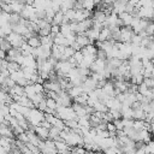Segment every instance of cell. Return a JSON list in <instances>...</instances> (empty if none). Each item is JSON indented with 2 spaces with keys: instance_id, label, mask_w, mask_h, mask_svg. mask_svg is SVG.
<instances>
[{
  "instance_id": "obj_1",
  "label": "cell",
  "mask_w": 154,
  "mask_h": 154,
  "mask_svg": "<svg viewBox=\"0 0 154 154\" xmlns=\"http://www.w3.org/2000/svg\"><path fill=\"white\" fill-rule=\"evenodd\" d=\"M28 119V122L31 124V125H40V123L42 120H45V112L40 111L37 107H34L30 109L29 114L25 117Z\"/></svg>"
},
{
  "instance_id": "obj_2",
  "label": "cell",
  "mask_w": 154,
  "mask_h": 154,
  "mask_svg": "<svg viewBox=\"0 0 154 154\" xmlns=\"http://www.w3.org/2000/svg\"><path fill=\"white\" fill-rule=\"evenodd\" d=\"M135 31L132 30V28L130 25H124L123 28H120V42H130L132 36H134Z\"/></svg>"
},
{
  "instance_id": "obj_3",
  "label": "cell",
  "mask_w": 154,
  "mask_h": 154,
  "mask_svg": "<svg viewBox=\"0 0 154 154\" xmlns=\"http://www.w3.org/2000/svg\"><path fill=\"white\" fill-rule=\"evenodd\" d=\"M93 18H87L84 20H81L77 23V30H76V34H79V32H85L87 30H89L90 28H93Z\"/></svg>"
},
{
  "instance_id": "obj_4",
  "label": "cell",
  "mask_w": 154,
  "mask_h": 154,
  "mask_svg": "<svg viewBox=\"0 0 154 154\" xmlns=\"http://www.w3.org/2000/svg\"><path fill=\"white\" fill-rule=\"evenodd\" d=\"M72 108H73V111H75V113H76L77 117H84V116H88L89 114L87 112L85 105H79L77 102H73L72 103Z\"/></svg>"
},
{
  "instance_id": "obj_5",
  "label": "cell",
  "mask_w": 154,
  "mask_h": 154,
  "mask_svg": "<svg viewBox=\"0 0 154 154\" xmlns=\"http://www.w3.org/2000/svg\"><path fill=\"white\" fill-rule=\"evenodd\" d=\"M34 130H35L36 135H37L41 140H47V138H48L49 129H47V128H45V126H42V125H36V126L34 128Z\"/></svg>"
},
{
  "instance_id": "obj_6",
  "label": "cell",
  "mask_w": 154,
  "mask_h": 154,
  "mask_svg": "<svg viewBox=\"0 0 154 154\" xmlns=\"http://www.w3.org/2000/svg\"><path fill=\"white\" fill-rule=\"evenodd\" d=\"M55 148H57L58 153H69L71 147L64 140H57L55 141Z\"/></svg>"
},
{
  "instance_id": "obj_7",
  "label": "cell",
  "mask_w": 154,
  "mask_h": 154,
  "mask_svg": "<svg viewBox=\"0 0 154 154\" xmlns=\"http://www.w3.org/2000/svg\"><path fill=\"white\" fill-rule=\"evenodd\" d=\"M91 18H93V20H95V22L105 23V22H106V18H107V14H106L102 10H95V11L93 12Z\"/></svg>"
},
{
  "instance_id": "obj_8",
  "label": "cell",
  "mask_w": 154,
  "mask_h": 154,
  "mask_svg": "<svg viewBox=\"0 0 154 154\" xmlns=\"http://www.w3.org/2000/svg\"><path fill=\"white\" fill-rule=\"evenodd\" d=\"M99 34H100V30L96 29V28H90L89 30L85 31V35L91 40L93 43H95V41H97V38H99Z\"/></svg>"
},
{
  "instance_id": "obj_9",
  "label": "cell",
  "mask_w": 154,
  "mask_h": 154,
  "mask_svg": "<svg viewBox=\"0 0 154 154\" xmlns=\"http://www.w3.org/2000/svg\"><path fill=\"white\" fill-rule=\"evenodd\" d=\"M26 42H28V45L31 46L32 48H37L38 46H41V38H40L38 34H35V35L30 36V37L26 40Z\"/></svg>"
},
{
  "instance_id": "obj_10",
  "label": "cell",
  "mask_w": 154,
  "mask_h": 154,
  "mask_svg": "<svg viewBox=\"0 0 154 154\" xmlns=\"http://www.w3.org/2000/svg\"><path fill=\"white\" fill-rule=\"evenodd\" d=\"M60 129H58L57 126H51V129H49V135H48V138H51V140H53V141H57V140H63L61 137H60Z\"/></svg>"
},
{
  "instance_id": "obj_11",
  "label": "cell",
  "mask_w": 154,
  "mask_h": 154,
  "mask_svg": "<svg viewBox=\"0 0 154 154\" xmlns=\"http://www.w3.org/2000/svg\"><path fill=\"white\" fill-rule=\"evenodd\" d=\"M118 17L124 22V25H131L132 19H134V16L131 13H129V12H125V11L122 12V13H119Z\"/></svg>"
},
{
  "instance_id": "obj_12",
  "label": "cell",
  "mask_w": 154,
  "mask_h": 154,
  "mask_svg": "<svg viewBox=\"0 0 154 154\" xmlns=\"http://www.w3.org/2000/svg\"><path fill=\"white\" fill-rule=\"evenodd\" d=\"M111 38V30L108 26H103L101 30H100V34H99V41H105V40H109Z\"/></svg>"
},
{
  "instance_id": "obj_13",
  "label": "cell",
  "mask_w": 154,
  "mask_h": 154,
  "mask_svg": "<svg viewBox=\"0 0 154 154\" xmlns=\"http://www.w3.org/2000/svg\"><path fill=\"white\" fill-rule=\"evenodd\" d=\"M141 36H154V20H150L148 22L144 31L142 34H140Z\"/></svg>"
},
{
  "instance_id": "obj_14",
  "label": "cell",
  "mask_w": 154,
  "mask_h": 154,
  "mask_svg": "<svg viewBox=\"0 0 154 154\" xmlns=\"http://www.w3.org/2000/svg\"><path fill=\"white\" fill-rule=\"evenodd\" d=\"M63 19H64V12L61 10L57 11L54 17L52 18V24H58V25H61L63 23Z\"/></svg>"
},
{
  "instance_id": "obj_15",
  "label": "cell",
  "mask_w": 154,
  "mask_h": 154,
  "mask_svg": "<svg viewBox=\"0 0 154 154\" xmlns=\"http://www.w3.org/2000/svg\"><path fill=\"white\" fill-rule=\"evenodd\" d=\"M75 52H76V51H75L71 46H65L64 52H63V57H61L60 60H67L70 57H72V55L75 54Z\"/></svg>"
},
{
  "instance_id": "obj_16",
  "label": "cell",
  "mask_w": 154,
  "mask_h": 154,
  "mask_svg": "<svg viewBox=\"0 0 154 154\" xmlns=\"http://www.w3.org/2000/svg\"><path fill=\"white\" fill-rule=\"evenodd\" d=\"M8 93H10L11 95H19V96L25 95V93H24V87H22V85H19V84H16L14 87H12Z\"/></svg>"
},
{
  "instance_id": "obj_17",
  "label": "cell",
  "mask_w": 154,
  "mask_h": 154,
  "mask_svg": "<svg viewBox=\"0 0 154 154\" xmlns=\"http://www.w3.org/2000/svg\"><path fill=\"white\" fill-rule=\"evenodd\" d=\"M82 91H83V89H82V85H73V87H71V88L67 90L69 95H70L72 99H73V97H76L77 95H79Z\"/></svg>"
},
{
  "instance_id": "obj_18",
  "label": "cell",
  "mask_w": 154,
  "mask_h": 154,
  "mask_svg": "<svg viewBox=\"0 0 154 154\" xmlns=\"http://www.w3.org/2000/svg\"><path fill=\"white\" fill-rule=\"evenodd\" d=\"M134 119H146V111L142 107L134 109Z\"/></svg>"
},
{
  "instance_id": "obj_19",
  "label": "cell",
  "mask_w": 154,
  "mask_h": 154,
  "mask_svg": "<svg viewBox=\"0 0 154 154\" xmlns=\"http://www.w3.org/2000/svg\"><path fill=\"white\" fill-rule=\"evenodd\" d=\"M19 49H20V53H22L23 55H30V54L32 53V47L29 46L28 42H24V43L20 46Z\"/></svg>"
},
{
  "instance_id": "obj_20",
  "label": "cell",
  "mask_w": 154,
  "mask_h": 154,
  "mask_svg": "<svg viewBox=\"0 0 154 154\" xmlns=\"http://www.w3.org/2000/svg\"><path fill=\"white\" fill-rule=\"evenodd\" d=\"M60 32H61L64 36H67V35L72 34L73 31L71 30L70 23H67V24H61V25H60Z\"/></svg>"
},
{
  "instance_id": "obj_21",
  "label": "cell",
  "mask_w": 154,
  "mask_h": 154,
  "mask_svg": "<svg viewBox=\"0 0 154 154\" xmlns=\"http://www.w3.org/2000/svg\"><path fill=\"white\" fill-rule=\"evenodd\" d=\"M143 79H144V77H143V75L140 72V73H136V75L131 76L130 82H131V83H135V84H141V83L143 82Z\"/></svg>"
},
{
  "instance_id": "obj_22",
  "label": "cell",
  "mask_w": 154,
  "mask_h": 154,
  "mask_svg": "<svg viewBox=\"0 0 154 154\" xmlns=\"http://www.w3.org/2000/svg\"><path fill=\"white\" fill-rule=\"evenodd\" d=\"M46 102H47V107H49V108H52V109H57V108H58V102H57V100H55L54 97L47 96V97H46Z\"/></svg>"
},
{
  "instance_id": "obj_23",
  "label": "cell",
  "mask_w": 154,
  "mask_h": 154,
  "mask_svg": "<svg viewBox=\"0 0 154 154\" xmlns=\"http://www.w3.org/2000/svg\"><path fill=\"white\" fill-rule=\"evenodd\" d=\"M24 93H25V95L29 96V97H31L34 94H36L35 88H34V84H28V85H25V87H24Z\"/></svg>"
},
{
  "instance_id": "obj_24",
  "label": "cell",
  "mask_w": 154,
  "mask_h": 154,
  "mask_svg": "<svg viewBox=\"0 0 154 154\" xmlns=\"http://www.w3.org/2000/svg\"><path fill=\"white\" fill-rule=\"evenodd\" d=\"M0 48L7 52V51H10V49L12 48V45H11V42H10L6 37H4V40H2V42H1V45H0Z\"/></svg>"
},
{
  "instance_id": "obj_25",
  "label": "cell",
  "mask_w": 154,
  "mask_h": 154,
  "mask_svg": "<svg viewBox=\"0 0 154 154\" xmlns=\"http://www.w3.org/2000/svg\"><path fill=\"white\" fill-rule=\"evenodd\" d=\"M37 34H38L40 37H42V36H48V35L51 34V25H49V26H46V28H41Z\"/></svg>"
},
{
  "instance_id": "obj_26",
  "label": "cell",
  "mask_w": 154,
  "mask_h": 154,
  "mask_svg": "<svg viewBox=\"0 0 154 154\" xmlns=\"http://www.w3.org/2000/svg\"><path fill=\"white\" fill-rule=\"evenodd\" d=\"M16 138H17V140H19V141H22V142H24V143L29 142V136H28L26 131H24V132H22V134L16 135Z\"/></svg>"
},
{
  "instance_id": "obj_27",
  "label": "cell",
  "mask_w": 154,
  "mask_h": 154,
  "mask_svg": "<svg viewBox=\"0 0 154 154\" xmlns=\"http://www.w3.org/2000/svg\"><path fill=\"white\" fill-rule=\"evenodd\" d=\"M96 58H99V59H103V60H107V59H108L106 51H103V49H101V48H97V52H96Z\"/></svg>"
},
{
  "instance_id": "obj_28",
  "label": "cell",
  "mask_w": 154,
  "mask_h": 154,
  "mask_svg": "<svg viewBox=\"0 0 154 154\" xmlns=\"http://www.w3.org/2000/svg\"><path fill=\"white\" fill-rule=\"evenodd\" d=\"M148 90H149V87L144 82H142L141 84H138V93H141L142 95H146Z\"/></svg>"
},
{
  "instance_id": "obj_29",
  "label": "cell",
  "mask_w": 154,
  "mask_h": 154,
  "mask_svg": "<svg viewBox=\"0 0 154 154\" xmlns=\"http://www.w3.org/2000/svg\"><path fill=\"white\" fill-rule=\"evenodd\" d=\"M146 153H154V141L150 140L146 143Z\"/></svg>"
},
{
  "instance_id": "obj_30",
  "label": "cell",
  "mask_w": 154,
  "mask_h": 154,
  "mask_svg": "<svg viewBox=\"0 0 154 154\" xmlns=\"http://www.w3.org/2000/svg\"><path fill=\"white\" fill-rule=\"evenodd\" d=\"M60 32V25H58V24H52L51 25V34L54 36V35H57V34H59Z\"/></svg>"
},
{
  "instance_id": "obj_31",
  "label": "cell",
  "mask_w": 154,
  "mask_h": 154,
  "mask_svg": "<svg viewBox=\"0 0 154 154\" xmlns=\"http://www.w3.org/2000/svg\"><path fill=\"white\" fill-rule=\"evenodd\" d=\"M73 58L76 59V61H77V65L83 60V53L81 52V51H76L75 52V54H73Z\"/></svg>"
},
{
  "instance_id": "obj_32",
  "label": "cell",
  "mask_w": 154,
  "mask_h": 154,
  "mask_svg": "<svg viewBox=\"0 0 154 154\" xmlns=\"http://www.w3.org/2000/svg\"><path fill=\"white\" fill-rule=\"evenodd\" d=\"M36 107H37L40 111L45 112V111L47 109V102H46V99H43V100H42V101H41V102H40V103L36 106Z\"/></svg>"
},
{
  "instance_id": "obj_33",
  "label": "cell",
  "mask_w": 154,
  "mask_h": 154,
  "mask_svg": "<svg viewBox=\"0 0 154 154\" xmlns=\"http://www.w3.org/2000/svg\"><path fill=\"white\" fill-rule=\"evenodd\" d=\"M107 130H108L109 132H112V131H117V128H116V125H114L113 122H107Z\"/></svg>"
},
{
  "instance_id": "obj_34",
  "label": "cell",
  "mask_w": 154,
  "mask_h": 154,
  "mask_svg": "<svg viewBox=\"0 0 154 154\" xmlns=\"http://www.w3.org/2000/svg\"><path fill=\"white\" fill-rule=\"evenodd\" d=\"M71 47H72L75 51H81V49H82V46H81V45H79L77 41H75V42L71 45Z\"/></svg>"
},
{
  "instance_id": "obj_35",
  "label": "cell",
  "mask_w": 154,
  "mask_h": 154,
  "mask_svg": "<svg viewBox=\"0 0 154 154\" xmlns=\"http://www.w3.org/2000/svg\"><path fill=\"white\" fill-rule=\"evenodd\" d=\"M7 94H8V93L4 91V90H2L1 88H0V101H4V102H5V99H6Z\"/></svg>"
},
{
  "instance_id": "obj_36",
  "label": "cell",
  "mask_w": 154,
  "mask_h": 154,
  "mask_svg": "<svg viewBox=\"0 0 154 154\" xmlns=\"http://www.w3.org/2000/svg\"><path fill=\"white\" fill-rule=\"evenodd\" d=\"M147 130L150 132V135H153V134H154V123H153V122H150V123L148 124V126H147Z\"/></svg>"
},
{
  "instance_id": "obj_37",
  "label": "cell",
  "mask_w": 154,
  "mask_h": 154,
  "mask_svg": "<svg viewBox=\"0 0 154 154\" xmlns=\"http://www.w3.org/2000/svg\"><path fill=\"white\" fill-rule=\"evenodd\" d=\"M6 55H7V52L0 48V59H5V58H6Z\"/></svg>"
},
{
  "instance_id": "obj_38",
  "label": "cell",
  "mask_w": 154,
  "mask_h": 154,
  "mask_svg": "<svg viewBox=\"0 0 154 154\" xmlns=\"http://www.w3.org/2000/svg\"><path fill=\"white\" fill-rule=\"evenodd\" d=\"M5 120V114L2 113V111H1V108H0V123H2Z\"/></svg>"
},
{
  "instance_id": "obj_39",
  "label": "cell",
  "mask_w": 154,
  "mask_h": 154,
  "mask_svg": "<svg viewBox=\"0 0 154 154\" xmlns=\"http://www.w3.org/2000/svg\"><path fill=\"white\" fill-rule=\"evenodd\" d=\"M128 1H129V2H131L132 5H135V6H136V5L138 4V1H140V0H128Z\"/></svg>"
},
{
  "instance_id": "obj_40",
  "label": "cell",
  "mask_w": 154,
  "mask_h": 154,
  "mask_svg": "<svg viewBox=\"0 0 154 154\" xmlns=\"http://www.w3.org/2000/svg\"><path fill=\"white\" fill-rule=\"evenodd\" d=\"M0 36H1V37H6V35H5V32H4V30H2L1 26H0Z\"/></svg>"
},
{
  "instance_id": "obj_41",
  "label": "cell",
  "mask_w": 154,
  "mask_h": 154,
  "mask_svg": "<svg viewBox=\"0 0 154 154\" xmlns=\"http://www.w3.org/2000/svg\"><path fill=\"white\" fill-rule=\"evenodd\" d=\"M150 61H152V64H153V65H154V57H153V58H152V59H150Z\"/></svg>"
},
{
  "instance_id": "obj_42",
  "label": "cell",
  "mask_w": 154,
  "mask_h": 154,
  "mask_svg": "<svg viewBox=\"0 0 154 154\" xmlns=\"http://www.w3.org/2000/svg\"><path fill=\"white\" fill-rule=\"evenodd\" d=\"M2 40H4V37H1V36H0V45H1V42H2Z\"/></svg>"
},
{
  "instance_id": "obj_43",
  "label": "cell",
  "mask_w": 154,
  "mask_h": 154,
  "mask_svg": "<svg viewBox=\"0 0 154 154\" xmlns=\"http://www.w3.org/2000/svg\"><path fill=\"white\" fill-rule=\"evenodd\" d=\"M152 122H153V123H154V116H153V118H152Z\"/></svg>"
},
{
  "instance_id": "obj_44",
  "label": "cell",
  "mask_w": 154,
  "mask_h": 154,
  "mask_svg": "<svg viewBox=\"0 0 154 154\" xmlns=\"http://www.w3.org/2000/svg\"><path fill=\"white\" fill-rule=\"evenodd\" d=\"M153 37H154V36H153Z\"/></svg>"
}]
</instances>
